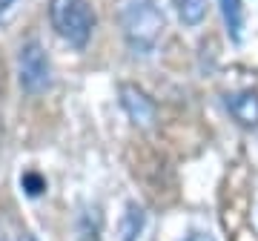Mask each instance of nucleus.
<instances>
[{
  "label": "nucleus",
  "mask_w": 258,
  "mask_h": 241,
  "mask_svg": "<svg viewBox=\"0 0 258 241\" xmlns=\"http://www.w3.org/2000/svg\"><path fill=\"white\" fill-rule=\"evenodd\" d=\"M232 118L244 124V127H255L258 124V95L255 92H241V95H230L227 98Z\"/></svg>",
  "instance_id": "5"
},
{
  "label": "nucleus",
  "mask_w": 258,
  "mask_h": 241,
  "mask_svg": "<svg viewBox=\"0 0 258 241\" xmlns=\"http://www.w3.org/2000/svg\"><path fill=\"white\" fill-rule=\"evenodd\" d=\"M184 241H215L212 235H207V232H192L189 238H184Z\"/></svg>",
  "instance_id": "11"
},
{
  "label": "nucleus",
  "mask_w": 258,
  "mask_h": 241,
  "mask_svg": "<svg viewBox=\"0 0 258 241\" xmlns=\"http://www.w3.org/2000/svg\"><path fill=\"white\" fill-rule=\"evenodd\" d=\"M118 23L126 43L144 55H149L164 35V12L155 0H118Z\"/></svg>",
  "instance_id": "1"
},
{
  "label": "nucleus",
  "mask_w": 258,
  "mask_h": 241,
  "mask_svg": "<svg viewBox=\"0 0 258 241\" xmlns=\"http://www.w3.org/2000/svg\"><path fill=\"white\" fill-rule=\"evenodd\" d=\"M0 95H3V64H0Z\"/></svg>",
  "instance_id": "13"
},
{
  "label": "nucleus",
  "mask_w": 258,
  "mask_h": 241,
  "mask_svg": "<svg viewBox=\"0 0 258 241\" xmlns=\"http://www.w3.org/2000/svg\"><path fill=\"white\" fill-rule=\"evenodd\" d=\"M0 241H9V238H0Z\"/></svg>",
  "instance_id": "15"
},
{
  "label": "nucleus",
  "mask_w": 258,
  "mask_h": 241,
  "mask_svg": "<svg viewBox=\"0 0 258 241\" xmlns=\"http://www.w3.org/2000/svg\"><path fill=\"white\" fill-rule=\"evenodd\" d=\"M144 224H147V213L144 207L129 204L123 218H120V241H138L141 232H144Z\"/></svg>",
  "instance_id": "6"
},
{
  "label": "nucleus",
  "mask_w": 258,
  "mask_h": 241,
  "mask_svg": "<svg viewBox=\"0 0 258 241\" xmlns=\"http://www.w3.org/2000/svg\"><path fill=\"white\" fill-rule=\"evenodd\" d=\"M178 9V18L184 20L186 26L201 23V18L207 15V0H172Z\"/></svg>",
  "instance_id": "8"
},
{
  "label": "nucleus",
  "mask_w": 258,
  "mask_h": 241,
  "mask_svg": "<svg viewBox=\"0 0 258 241\" xmlns=\"http://www.w3.org/2000/svg\"><path fill=\"white\" fill-rule=\"evenodd\" d=\"M78 232H81V241H101V215H98V210H89L83 215Z\"/></svg>",
  "instance_id": "9"
},
{
  "label": "nucleus",
  "mask_w": 258,
  "mask_h": 241,
  "mask_svg": "<svg viewBox=\"0 0 258 241\" xmlns=\"http://www.w3.org/2000/svg\"><path fill=\"white\" fill-rule=\"evenodd\" d=\"M23 241H35V238H32V235H26V238H23Z\"/></svg>",
  "instance_id": "14"
},
{
  "label": "nucleus",
  "mask_w": 258,
  "mask_h": 241,
  "mask_svg": "<svg viewBox=\"0 0 258 241\" xmlns=\"http://www.w3.org/2000/svg\"><path fill=\"white\" fill-rule=\"evenodd\" d=\"M23 187H26L29 195H37L46 184H43V178H40V175H35V172H26V175H23Z\"/></svg>",
  "instance_id": "10"
},
{
  "label": "nucleus",
  "mask_w": 258,
  "mask_h": 241,
  "mask_svg": "<svg viewBox=\"0 0 258 241\" xmlns=\"http://www.w3.org/2000/svg\"><path fill=\"white\" fill-rule=\"evenodd\" d=\"M221 15L230 37L241 40V32H244V6H241V0H221Z\"/></svg>",
  "instance_id": "7"
},
{
  "label": "nucleus",
  "mask_w": 258,
  "mask_h": 241,
  "mask_svg": "<svg viewBox=\"0 0 258 241\" xmlns=\"http://www.w3.org/2000/svg\"><path fill=\"white\" fill-rule=\"evenodd\" d=\"M49 20L60 40L83 49L95 32V12L86 0H49Z\"/></svg>",
  "instance_id": "2"
},
{
  "label": "nucleus",
  "mask_w": 258,
  "mask_h": 241,
  "mask_svg": "<svg viewBox=\"0 0 258 241\" xmlns=\"http://www.w3.org/2000/svg\"><path fill=\"white\" fill-rule=\"evenodd\" d=\"M12 3H15V0H0V12H6L12 6Z\"/></svg>",
  "instance_id": "12"
},
{
  "label": "nucleus",
  "mask_w": 258,
  "mask_h": 241,
  "mask_svg": "<svg viewBox=\"0 0 258 241\" xmlns=\"http://www.w3.org/2000/svg\"><path fill=\"white\" fill-rule=\"evenodd\" d=\"M49 57L43 52V46L37 40H29L26 46L20 49L18 55V78H20V86L26 92H43L49 86Z\"/></svg>",
  "instance_id": "3"
},
{
  "label": "nucleus",
  "mask_w": 258,
  "mask_h": 241,
  "mask_svg": "<svg viewBox=\"0 0 258 241\" xmlns=\"http://www.w3.org/2000/svg\"><path fill=\"white\" fill-rule=\"evenodd\" d=\"M120 106L126 109V115L138 127H149L155 120V103H152V98H147L144 89H138V86H132V84H120Z\"/></svg>",
  "instance_id": "4"
}]
</instances>
